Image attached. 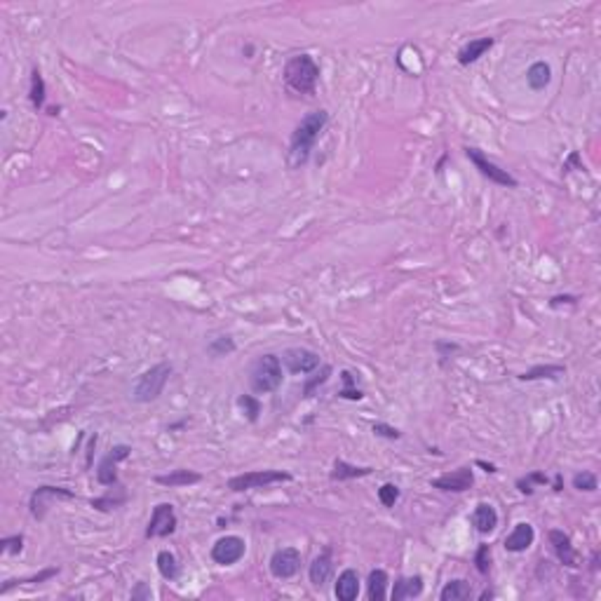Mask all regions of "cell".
I'll return each instance as SVG.
<instances>
[{
	"mask_svg": "<svg viewBox=\"0 0 601 601\" xmlns=\"http://www.w3.org/2000/svg\"><path fill=\"white\" fill-rule=\"evenodd\" d=\"M373 472V468H360V465H353L348 461H338L334 463V470H331V481H348V479H360V477H369Z\"/></svg>",
	"mask_w": 601,
	"mask_h": 601,
	"instance_id": "44dd1931",
	"label": "cell"
},
{
	"mask_svg": "<svg viewBox=\"0 0 601 601\" xmlns=\"http://www.w3.org/2000/svg\"><path fill=\"white\" fill-rule=\"evenodd\" d=\"M533 540H535V531H533V526L531 524H526V521H521V524H517V526L512 528V533L508 535V538H505V550L508 552H526L528 547L533 545Z\"/></svg>",
	"mask_w": 601,
	"mask_h": 601,
	"instance_id": "9a60e30c",
	"label": "cell"
},
{
	"mask_svg": "<svg viewBox=\"0 0 601 601\" xmlns=\"http://www.w3.org/2000/svg\"><path fill=\"white\" fill-rule=\"evenodd\" d=\"M156 564H158L160 575H163L165 580H176V575H178V562H176V557L172 555L169 550L160 552L158 559H156Z\"/></svg>",
	"mask_w": 601,
	"mask_h": 601,
	"instance_id": "83f0119b",
	"label": "cell"
},
{
	"mask_svg": "<svg viewBox=\"0 0 601 601\" xmlns=\"http://www.w3.org/2000/svg\"><path fill=\"white\" fill-rule=\"evenodd\" d=\"M291 474L282 472V470H254V472H245V474H235V477L228 479V489L240 493V491H252V489H263V486L270 484H282V481H289Z\"/></svg>",
	"mask_w": 601,
	"mask_h": 601,
	"instance_id": "5b68a950",
	"label": "cell"
},
{
	"mask_svg": "<svg viewBox=\"0 0 601 601\" xmlns=\"http://www.w3.org/2000/svg\"><path fill=\"white\" fill-rule=\"evenodd\" d=\"M207 353H210L212 357H225V355L235 353V341L230 336L212 338L210 345H207Z\"/></svg>",
	"mask_w": 601,
	"mask_h": 601,
	"instance_id": "f546056e",
	"label": "cell"
},
{
	"mask_svg": "<svg viewBox=\"0 0 601 601\" xmlns=\"http://www.w3.org/2000/svg\"><path fill=\"white\" fill-rule=\"evenodd\" d=\"M176 512H174V505L169 503H160L153 508V515H151V521H148V528H146V538H167L176 531Z\"/></svg>",
	"mask_w": 601,
	"mask_h": 601,
	"instance_id": "ba28073f",
	"label": "cell"
},
{
	"mask_svg": "<svg viewBox=\"0 0 601 601\" xmlns=\"http://www.w3.org/2000/svg\"><path fill=\"white\" fill-rule=\"evenodd\" d=\"M331 371H334V369H331L329 364H324V367H322V371L315 373L313 378H308V380H306V385H303V397H313V395H315V390H317L320 385H324L326 380H329Z\"/></svg>",
	"mask_w": 601,
	"mask_h": 601,
	"instance_id": "1f68e13d",
	"label": "cell"
},
{
	"mask_svg": "<svg viewBox=\"0 0 601 601\" xmlns=\"http://www.w3.org/2000/svg\"><path fill=\"white\" fill-rule=\"evenodd\" d=\"M491 597H493V592L486 590V592H481V597H479V599H481V601H486V599H491Z\"/></svg>",
	"mask_w": 601,
	"mask_h": 601,
	"instance_id": "f6af8a7d",
	"label": "cell"
},
{
	"mask_svg": "<svg viewBox=\"0 0 601 601\" xmlns=\"http://www.w3.org/2000/svg\"><path fill=\"white\" fill-rule=\"evenodd\" d=\"M247 552V543L240 535H223L212 547V559L219 566H233Z\"/></svg>",
	"mask_w": 601,
	"mask_h": 601,
	"instance_id": "52a82bcc",
	"label": "cell"
},
{
	"mask_svg": "<svg viewBox=\"0 0 601 601\" xmlns=\"http://www.w3.org/2000/svg\"><path fill=\"white\" fill-rule=\"evenodd\" d=\"M334 594L338 601H355L360 594V575L353 568H345L341 575L336 578Z\"/></svg>",
	"mask_w": 601,
	"mask_h": 601,
	"instance_id": "e0dca14e",
	"label": "cell"
},
{
	"mask_svg": "<svg viewBox=\"0 0 601 601\" xmlns=\"http://www.w3.org/2000/svg\"><path fill=\"white\" fill-rule=\"evenodd\" d=\"M59 573V568H45V571H40L38 575H31V578H21V580H8L3 585V590H0V594H8L12 587L15 585H33V582H45V580H50V578H55V575Z\"/></svg>",
	"mask_w": 601,
	"mask_h": 601,
	"instance_id": "f1b7e54d",
	"label": "cell"
},
{
	"mask_svg": "<svg viewBox=\"0 0 601 601\" xmlns=\"http://www.w3.org/2000/svg\"><path fill=\"white\" fill-rule=\"evenodd\" d=\"M474 566H477L481 575L489 573V568H491V547L489 545H479L477 555H474Z\"/></svg>",
	"mask_w": 601,
	"mask_h": 601,
	"instance_id": "d590c367",
	"label": "cell"
},
{
	"mask_svg": "<svg viewBox=\"0 0 601 601\" xmlns=\"http://www.w3.org/2000/svg\"><path fill=\"white\" fill-rule=\"evenodd\" d=\"M531 484H547V477H545V474H540V472H531L526 479H519V481H517V486H519V491H521V493H528V496H531V493H533V486H531Z\"/></svg>",
	"mask_w": 601,
	"mask_h": 601,
	"instance_id": "74e56055",
	"label": "cell"
},
{
	"mask_svg": "<svg viewBox=\"0 0 601 601\" xmlns=\"http://www.w3.org/2000/svg\"><path fill=\"white\" fill-rule=\"evenodd\" d=\"M378 501L383 503V508H395V503L400 501V486L383 484L378 489Z\"/></svg>",
	"mask_w": 601,
	"mask_h": 601,
	"instance_id": "e575fe53",
	"label": "cell"
},
{
	"mask_svg": "<svg viewBox=\"0 0 601 601\" xmlns=\"http://www.w3.org/2000/svg\"><path fill=\"white\" fill-rule=\"evenodd\" d=\"M493 47V38H477V40H470V43H465L461 47V52H458V64H463V66H470V64H474L477 59H481Z\"/></svg>",
	"mask_w": 601,
	"mask_h": 601,
	"instance_id": "ac0fdd59",
	"label": "cell"
},
{
	"mask_svg": "<svg viewBox=\"0 0 601 601\" xmlns=\"http://www.w3.org/2000/svg\"><path fill=\"white\" fill-rule=\"evenodd\" d=\"M301 568V552L294 547H282L275 550V555L270 557V573L279 580H289L299 573Z\"/></svg>",
	"mask_w": 601,
	"mask_h": 601,
	"instance_id": "8fae6325",
	"label": "cell"
},
{
	"mask_svg": "<svg viewBox=\"0 0 601 601\" xmlns=\"http://www.w3.org/2000/svg\"><path fill=\"white\" fill-rule=\"evenodd\" d=\"M237 407L245 412L249 423H257L259 420V414H261V402L257 400L254 395H240L237 397Z\"/></svg>",
	"mask_w": 601,
	"mask_h": 601,
	"instance_id": "4dcf8cb0",
	"label": "cell"
},
{
	"mask_svg": "<svg viewBox=\"0 0 601 601\" xmlns=\"http://www.w3.org/2000/svg\"><path fill=\"white\" fill-rule=\"evenodd\" d=\"M573 486L578 491H587V493H592V491H597V486H599V481H597V474L594 472H578L573 477Z\"/></svg>",
	"mask_w": 601,
	"mask_h": 601,
	"instance_id": "836d02e7",
	"label": "cell"
},
{
	"mask_svg": "<svg viewBox=\"0 0 601 601\" xmlns=\"http://www.w3.org/2000/svg\"><path fill=\"white\" fill-rule=\"evenodd\" d=\"M284 367H287L289 373H313L315 369L320 367V355L313 353L308 348H287L279 357Z\"/></svg>",
	"mask_w": 601,
	"mask_h": 601,
	"instance_id": "9c48e42d",
	"label": "cell"
},
{
	"mask_svg": "<svg viewBox=\"0 0 601 601\" xmlns=\"http://www.w3.org/2000/svg\"><path fill=\"white\" fill-rule=\"evenodd\" d=\"M94 446H97V434H94V437H89V451H87V468L92 465V451H94Z\"/></svg>",
	"mask_w": 601,
	"mask_h": 601,
	"instance_id": "7bdbcfd3",
	"label": "cell"
},
{
	"mask_svg": "<svg viewBox=\"0 0 601 601\" xmlns=\"http://www.w3.org/2000/svg\"><path fill=\"white\" fill-rule=\"evenodd\" d=\"M132 599H153V592L146 582H136V587L132 590Z\"/></svg>",
	"mask_w": 601,
	"mask_h": 601,
	"instance_id": "ab89813d",
	"label": "cell"
},
{
	"mask_svg": "<svg viewBox=\"0 0 601 601\" xmlns=\"http://www.w3.org/2000/svg\"><path fill=\"white\" fill-rule=\"evenodd\" d=\"M472 597V585L468 580H449L439 592L442 601H465Z\"/></svg>",
	"mask_w": 601,
	"mask_h": 601,
	"instance_id": "484cf974",
	"label": "cell"
},
{
	"mask_svg": "<svg viewBox=\"0 0 601 601\" xmlns=\"http://www.w3.org/2000/svg\"><path fill=\"white\" fill-rule=\"evenodd\" d=\"M423 594V578L420 575H412V578H397L395 585H392V601H404V599H414Z\"/></svg>",
	"mask_w": 601,
	"mask_h": 601,
	"instance_id": "d6986e66",
	"label": "cell"
},
{
	"mask_svg": "<svg viewBox=\"0 0 601 601\" xmlns=\"http://www.w3.org/2000/svg\"><path fill=\"white\" fill-rule=\"evenodd\" d=\"M326 122H329V113L326 111H313L308 113L303 120L296 124L294 134H291V144H289V167L299 169L308 163L311 158V151L315 146V141L320 139V134L324 132Z\"/></svg>",
	"mask_w": 601,
	"mask_h": 601,
	"instance_id": "6da1fadb",
	"label": "cell"
},
{
	"mask_svg": "<svg viewBox=\"0 0 601 601\" xmlns=\"http://www.w3.org/2000/svg\"><path fill=\"white\" fill-rule=\"evenodd\" d=\"M338 397H343V400H350V402H360L362 397H364V392H362L360 388H343L341 392H338Z\"/></svg>",
	"mask_w": 601,
	"mask_h": 601,
	"instance_id": "60d3db41",
	"label": "cell"
},
{
	"mask_svg": "<svg viewBox=\"0 0 601 601\" xmlns=\"http://www.w3.org/2000/svg\"><path fill=\"white\" fill-rule=\"evenodd\" d=\"M202 477L198 472H193V470H172L169 474H158L156 481L163 486H188V484H198Z\"/></svg>",
	"mask_w": 601,
	"mask_h": 601,
	"instance_id": "603a6c76",
	"label": "cell"
},
{
	"mask_svg": "<svg viewBox=\"0 0 601 601\" xmlns=\"http://www.w3.org/2000/svg\"><path fill=\"white\" fill-rule=\"evenodd\" d=\"M28 97H31V106L35 111H40L45 106L47 89H45V80H43V75H40L38 68H33V73H31V94H28Z\"/></svg>",
	"mask_w": 601,
	"mask_h": 601,
	"instance_id": "4316f807",
	"label": "cell"
},
{
	"mask_svg": "<svg viewBox=\"0 0 601 601\" xmlns=\"http://www.w3.org/2000/svg\"><path fill=\"white\" fill-rule=\"evenodd\" d=\"M129 446L127 444H118V446H113L111 449V454L104 458V461L99 463V468H97V479H99V484H104V486H115L118 484V463L120 461H124V458L129 456Z\"/></svg>",
	"mask_w": 601,
	"mask_h": 601,
	"instance_id": "7c38bea8",
	"label": "cell"
},
{
	"mask_svg": "<svg viewBox=\"0 0 601 601\" xmlns=\"http://www.w3.org/2000/svg\"><path fill=\"white\" fill-rule=\"evenodd\" d=\"M472 526L477 528L479 533H484V535L496 531V526H498L496 508L489 505V503H479L477 508H474V512H472Z\"/></svg>",
	"mask_w": 601,
	"mask_h": 601,
	"instance_id": "ffe728a7",
	"label": "cell"
},
{
	"mask_svg": "<svg viewBox=\"0 0 601 601\" xmlns=\"http://www.w3.org/2000/svg\"><path fill=\"white\" fill-rule=\"evenodd\" d=\"M127 501V496H124V491H118V496H113V493H109V496L104 498H94L92 501V508L101 510V512H109V510H115L120 508V505Z\"/></svg>",
	"mask_w": 601,
	"mask_h": 601,
	"instance_id": "d6a6232c",
	"label": "cell"
},
{
	"mask_svg": "<svg viewBox=\"0 0 601 601\" xmlns=\"http://www.w3.org/2000/svg\"><path fill=\"white\" fill-rule=\"evenodd\" d=\"M564 373H566V367L564 364H538V367L528 369V371H524L519 380H543V378L557 380V378H562Z\"/></svg>",
	"mask_w": 601,
	"mask_h": 601,
	"instance_id": "cb8c5ba5",
	"label": "cell"
},
{
	"mask_svg": "<svg viewBox=\"0 0 601 601\" xmlns=\"http://www.w3.org/2000/svg\"><path fill=\"white\" fill-rule=\"evenodd\" d=\"M465 156H468L470 163H472L474 167L479 169V174L486 176L489 181L498 183V186H508V188H517V186H519V181H517V178L510 174L508 169H501L496 163L486 160L484 153L477 151V148H465Z\"/></svg>",
	"mask_w": 601,
	"mask_h": 601,
	"instance_id": "8992f818",
	"label": "cell"
},
{
	"mask_svg": "<svg viewBox=\"0 0 601 601\" xmlns=\"http://www.w3.org/2000/svg\"><path fill=\"white\" fill-rule=\"evenodd\" d=\"M578 301L575 299V296H555V299H552V306H562V303H571V306H573V303Z\"/></svg>",
	"mask_w": 601,
	"mask_h": 601,
	"instance_id": "b9f144b4",
	"label": "cell"
},
{
	"mask_svg": "<svg viewBox=\"0 0 601 601\" xmlns=\"http://www.w3.org/2000/svg\"><path fill=\"white\" fill-rule=\"evenodd\" d=\"M57 498H66V501H68V498H75V493L64 489V486H38V489L31 493V503H28L33 519L43 521L47 508H50V503L57 501Z\"/></svg>",
	"mask_w": 601,
	"mask_h": 601,
	"instance_id": "30bf717a",
	"label": "cell"
},
{
	"mask_svg": "<svg viewBox=\"0 0 601 601\" xmlns=\"http://www.w3.org/2000/svg\"><path fill=\"white\" fill-rule=\"evenodd\" d=\"M479 468H484L486 472H496V465H491V463H484V461H477Z\"/></svg>",
	"mask_w": 601,
	"mask_h": 601,
	"instance_id": "ee69618b",
	"label": "cell"
},
{
	"mask_svg": "<svg viewBox=\"0 0 601 601\" xmlns=\"http://www.w3.org/2000/svg\"><path fill=\"white\" fill-rule=\"evenodd\" d=\"M550 80H552V68H550V64H545V62H535V64H531V66H528V71H526V82H528V87L535 89V92H540V89H545L547 85H550Z\"/></svg>",
	"mask_w": 601,
	"mask_h": 601,
	"instance_id": "7402d4cb",
	"label": "cell"
},
{
	"mask_svg": "<svg viewBox=\"0 0 601 601\" xmlns=\"http://www.w3.org/2000/svg\"><path fill=\"white\" fill-rule=\"evenodd\" d=\"M249 383H252V390L257 392V395L275 392L279 385H282V362H279V357L270 353L261 355L252 367Z\"/></svg>",
	"mask_w": 601,
	"mask_h": 601,
	"instance_id": "277c9868",
	"label": "cell"
},
{
	"mask_svg": "<svg viewBox=\"0 0 601 601\" xmlns=\"http://www.w3.org/2000/svg\"><path fill=\"white\" fill-rule=\"evenodd\" d=\"M169 376H172V364H167V362H160V364H153L151 369H146V371L134 380L132 400L139 404L156 402L158 397L163 395Z\"/></svg>",
	"mask_w": 601,
	"mask_h": 601,
	"instance_id": "3957f363",
	"label": "cell"
},
{
	"mask_svg": "<svg viewBox=\"0 0 601 601\" xmlns=\"http://www.w3.org/2000/svg\"><path fill=\"white\" fill-rule=\"evenodd\" d=\"M373 432H376L378 437H385V439H400L402 437V432L388 423H373Z\"/></svg>",
	"mask_w": 601,
	"mask_h": 601,
	"instance_id": "f35d334b",
	"label": "cell"
},
{
	"mask_svg": "<svg viewBox=\"0 0 601 601\" xmlns=\"http://www.w3.org/2000/svg\"><path fill=\"white\" fill-rule=\"evenodd\" d=\"M388 573H385L383 568H373L371 573H369V599L371 601H383L385 597H388Z\"/></svg>",
	"mask_w": 601,
	"mask_h": 601,
	"instance_id": "d4e9b609",
	"label": "cell"
},
{
	"mask_svg": "<svg viewBox=\"0 0 601 601\" xmlns=\"http://www.w3.org/2000/svg\"><path fill=\"white\" fill-rule=\"evenodd\" d=\"M331 571H334V559H331V550L326 547L324 552H320V555L313 559L311 568H308V575H311V582L315 587H322L324 582L331 578Z\"/></svg>",
	"mask_w": 601,
	"mask_h": 601,
	"instance_id": "2e32d148",
	"label": "cell"
},
{
	"mask_svg": "<svg viewBox=\"0 0 601 601\" xmlns=\"http://www.w3.org/2000/svg\"><path fill=\"white\" fill-rule=\"evenodd\" d=\"M0 550L8 552V555H19L24 550V535H12V538H3L0 540Z\"/></svg>",
	"mask_w": 601,
	"mask_h": 601,
	"instance_id": "8d00e7d4",
	"label": "cell"
},
{
	"mask_svg": "<svg viewBox=\"0 0 601 601\" xmlns=\"http://www.w3.org/2000/svg\"><path fill=\"white\" fill-rule=\"evenodd\" d=\"M284 82L296 94H315L320 80V66L311 55H294L284 64Z\"/></svg>",
	"mask_w": 601,
	"mask_h": 601,
	"instance_id": "7a4b0ae2",
	"label": "cell"
},
{
	"mask_svg": "<svg viewBox=\"0 0 601 601\" xmlns=\"http://www.w3.org/2000/svg\"><path fill=\"white\" fill-rule=\"evenodd\" d=\"M472 484H474V474H472V470H470V468H458V470H454V472H446V474H442V477L430 481L432 489L454 491V493L468 491Z\"/></svg>",
	"mask_w": 601,
	"mask_h": 601,
	"instance_id": "4fadbf2b",
	"label": "cell"
},
{
	"mask_svg": "<svg viewBox=\"0 0 601 601\" xmlns=\"http://www.w3.org/2000/svg\"><path fill=\"white\" fill-rule=\"evenodd\" d=\"M547 538H550V545H552V550H555L559 564H564V566H568V568L578 566V552L573 550L571 538L566 533L559 531V528H552V531L547 533Z\"/></svg>",
	"mask_w": 601,
	"mask_h": 601,
	"instance_id": "5bb4252c",
	"label": "cell"
}]
</instances>
